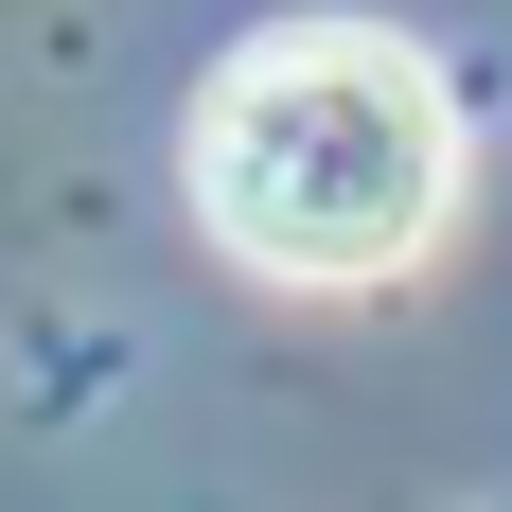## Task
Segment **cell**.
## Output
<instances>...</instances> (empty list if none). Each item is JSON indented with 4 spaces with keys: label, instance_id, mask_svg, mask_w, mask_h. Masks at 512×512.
I'll list each match as a JSON object with an SVG mask.
<instances>
[{
    "label": "cell",
    "instance_id": "1",
    "mask_svg": "<svg viewBox=\"0 0 512 512\" xmlns=\"http://www.w3.org/2000/svg\"><path fill=\"white\" fill-rule=\"evenodd\" d=\"M177 177H195L212 248L248 265V283L354 301V283H407L460 230V89L389 18H265L195 89Z\"/></svg>",
    "mask_w": 512,
    "mask_h": 512
}]
</instances>
